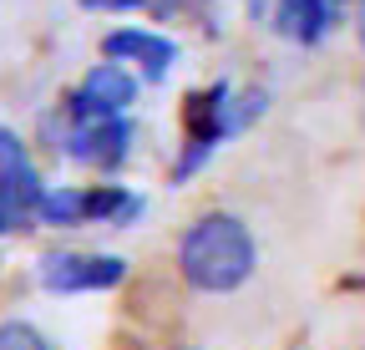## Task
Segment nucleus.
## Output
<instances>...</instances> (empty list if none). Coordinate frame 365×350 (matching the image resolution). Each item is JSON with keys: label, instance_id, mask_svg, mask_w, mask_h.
<instances>
[{"label": "nucleus", "instance_id": "obj_12", "mask_svg": "<svg viewBox=\"0 0 365 350\" xmlns=\"http://www.w3.org/2000/svg\"><path fill=\"white\" fill-rule=\"evenodd\" d=\"M360 46H365V11H360Z\"/></svg>", "mask_w": 365, "mask_h": 350}, {"label": "nucleus", "instance_id": "obj_3", "mask_svg": "<svg viewBox=\"0 0 365 350\" xmlns=\"http://www.w3.org/2000/svg\"><path fill=\"white\" fill-rule=\"evenodd\" d=\"M41 203H46L41 173L31 168L26 148L11 133H0V234H11V229L26 224V218H36Z\"/></svg>", "mask_w": 365, "mask_h": 350}, {"label": "nucleus", "instance_id": "obj_1", "mask_svg": "<svg viewBox=\"0 0 365 350\" xmlns=\"http://www.w3.org/2000/svg\"><path fill=\"white\" fill-rule=\"evenodd\" d=\"M182 279L203 294H228L254 274V234L234 213H203L178 244Z\"/></svg>", "mask_w": 365, "mask_h": 350}, {"label": "nucleus", "instance_id": "obj_10", "mask_svg": "<svg viewBox=\"0 0 365 350\" xmlns=\"http://www.w3.org/2000/svg\"><path fill=\"white\" fill-rule=\"evenodd\" d=\"M0 350H51V345H46V335H41L36 325L6 320V325H0Z\"/></svg>", "mask_w": 365, "mask_h": 350}, {"label": "nucleus", "instance_id": "obj_4", "mask_svg": "<svg viewBox=\"0 0 365 350\" xmlns=\"http://www.w3.org/2000/svg\"><path fill=\"white\" fill-rule=\"evenodd\" d=\"M182 122H188V153L178 158L173 178L182 183L188 173L208 158L213 143H223V133L234 127V117H228V86H208V92H193L188 107H182Z\"/></svg>", "mask_w": 365, "mask_h": 350}, {"label": "nucleus", "instance_id": "obj_5", "mask_svg": "<svg viewBox=\"0 0 365 350\" xmlns=\"http://www.w3.org/2000/svg\"><path fill=\"white\" fill-rule=\"evenodd\" d=\"M127 264L117 254H51L41 264V284L51 294H81V289H112L122 284Z\"/></svg>", "mask_w": 365, "mask_h": 350}, {"label": "nucleus", "instance_id": "obj_2", "mask_svg": "<svg viewBox=\"0 0 365 350\" xmlns=\"http://www.w3.org/2000/svg\"><path fill=\"white\" fill-rule=\"evenodd\" d=\"M143 213V198H132L122 188H61L46 193L41 203V224H127V218Z\"/></svg>", "mask_w": 365, "mask_h": 350}, {"label": "nucleus", "instance_id": "obj_11", "mask_svg": "<svg viewBox=\"0 0 365 350\" xmlns=\"http://www.w3.org/2000/svg\"><path fill=\"white\" fill-rule=\"evenodd\" d=\"M86 11H137V6H153V11H173V0H81Z\"/></svg>", "mask_w": 365, "mask_h": 350}, {"label": "nucleus", "instance_id": "obj_7", "mask_svg": "<svg viewBox=\"0 0 365 350\" xmlns=\"http://www.w3.org/2000/svg\"><path fill=\"white\" fill-rule=\"evenodd\" d=\"M127 143H132V127L122 117H102V122H81L66 143V153L81 163H97V168H117L127 158Z\"/></svg>", "mask_w": 365, "mask_h": 350}, {"label": "nucleus", "instance_id": "obj_8", "mask_svg": "<svg viewBox=\"0 0 365 350\" xmlns=\"http://www.w3.org/2000/svg\"><path fill=\"white\" fill-rule=\"evenodd\" d=\"M107 56L143 61V71H148L153 81H163L168 66H173V41H163V36H153V31H112V36H107Z\"/></svg>", "mask_w": 365, "mask_h": 350}, {"label": "nucleus", "instance_id": "obj_9", "mask_svg": "<svg viewBox=\"0 0 365 350\" xmlns=\"http://www.w3.org/2000/svg\"><path fill=\"white\" fill-rule=\"evenodd\" d=\"M330 11L335 0H284L279 6V31L294 36V41H319L330 26Z\"/></svg>", "mask_w": 365, "mask_h": 350}, {"label": "nucleus", "instance_id": "obj_6", "mask_svg": "<svg viewBox=\"0 0 365 350\" xmlns=\"http://www.w3.org/2000/svg\"><path fill=\"white\" fill-rule=\"evenodd\" d=\"M132 97H137V81H132L122 66L102 61L97 71H86V81L76 86V97H71V112H76L81 122H102V117H117V112H127V107H132Z\"/></svg>", "mask_w": 365, "mask_h": 350}]
</instances>
